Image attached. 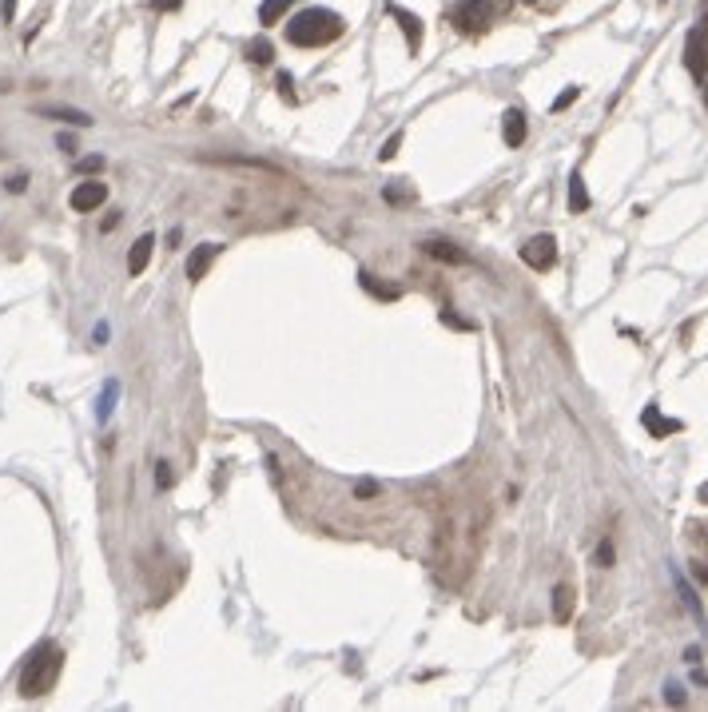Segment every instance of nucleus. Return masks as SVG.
I'll return each instance as SVG.
<instances>
[{
    "label": "nucleus",
    "mask_w": 708,
    "mask_h": 712,
    "mask_svg": "<svg viewBox=\"0 0 708 712\" xmlns=\"http://www.w3.org/2000/svg\"><path fill=\"white\" fill-rule=\"evenodd\" d=\"M685 64H689L693 76H705L708 72V40L701 28H693L689 40H685Z\"/></svg>",
    "instance_id": "obj_5"
},
{
    "label": "nucleus",
    "mask_w": 708,
    "mask_h": 712,
    "mask_svg": "<svg viewBox=\"0 0 708 712\" xmlns=\"http://www.w3.org/2000/svg\"><path fill=\"white\" fill-rule=\"evenodd\" d=\"M390 16L402 24V36H406V44L418 52V48H422V20H418L414 12H406V8H398V4L390 8Z\"/></svg>",
    "instance_id": "obj_9"
},
{
    "label": "nucleus",
    "mask_w": 708,
    "mask_h": 712,
    "mask_svg": "<svg viewBox=\"0 0 708 712\" xmlns=\"http://www.w3.org/2000/svg\"><path fill=\"white\" fill-rule=\"evenodd\" d=\"M522 259H526V267H533V271H549V267L557 263V239H553V235H533V239H526V247H522Z\"/></svg>",
    "instance_id": "obj_3"
},
{
    "label": "nucleus",
    "mask_w": 708,
    "mask_h": 712,
    "mask_svg": "<svg viewBox=\"0 0 708 712\" xmlns=\"http://www.w3.org/2000/svg\"><path fill=\"white\" fill-rule=\"evenodd\" d=\"M422 251H426L430 259H442V263H466V255H462L454 243H442V239H426Z\"/></svg>",
    "instance_id": "obj_12"
},
{
    "label": "nucleus",
    "mask_w": 708,
    "mask_h": 712,
    "mask_svg": "<svg viewBox=\"0 0 708 712\" xmlns=\"http://www.w3.org/2000/svg\"><path fill=\"white\" fill-rule=\"evenodd\" d=\"M179 4H183V0H152V8H160V12H176Z\"/></svg>",
    "instance_id": "obj_29"
},
{
    "label": "nucleus",
    "mask_w": 708,
    "mask_h": 712,
    "mask_svg": "<svg viewBox=\"0 0 708 712\" xmlns=\"http://www.w3.org/2000/svg\"><path fill=\"white\" fill-rule=\"evenodd\" d=\"M152 251H156V235H140L132 243V255H128V275H144L148 263H152Z\"/></svg>",
    "instance_id": "obj_8"
},
{
    "label": "nucleus",
    "mask_w": 708,
    "mask_h": 712,
    "mask_svg": "<svg viewBox=\"0 0 708 712\" xmlns=\"http://www.w3.org/2000/svg\"><path fill=\"white\" fill-rule=\"evenodd\" d=\"M24 183H28L24 176H12L8 179V191H12V195H20V191H24Z\"/></svg>",
    "instance_id": "obj_30"
},
{
    "label": "nucleus",
    "mask_w": 708,
    "mask_h": 712,
    "mask_svg": "<svg viewBox=\"0 0 708 712\" xmlns=\"http://www.w3.org/2000/svg\"><path fill=\"white\" fill-rule=\"evenodd\" d=\"M697 577H701V581H708V569H701V565H697Z\"/></svg>",
    "instance_id": "obj_31"
},
{
    "label": "nucleus",
    "mask_w": 708,
    "mask_h": 712,
    "mask_svg": "<svg viewBox=\"0 0 708 712\" xmlns=\"http://www.w3.org/2000/svg\"><path fill=\"white\" fill-rule=\"evenodd\" d=\"M156 486H160V490H172V466H168V462L156 466Z\"/></svg>",
    "instance_id": "obj_24"
},
{
    "label": "nucleus",
    "mask_w": 708,
    "mask_h": 712,
    "mask_svg": "<svg viewBox=\"0 0 708 712\" xmlns=\"http://www.w3.org/2000/svg\"><path fill=\"white\" fill-rule=\"evenodd\" d=\"M358 283H362V287H366V291H370L374 299H386V303H394V299L402 295L398 287H386V283H378V279H374V275H366V271L358 275Z\"/></svg>",
    "instance_id": "obj_15"
},
{
    "label": "nucleus",
    "mask_w": 708,
    "mask_h": 712,
    "mask_svg": "<svg viewBox=\"0 0 708 712\" xmlns=\"http://www.w3.org/2000/svg\"><path fill=\"white\" fill-rule=\"evenodd\" d=\"M569 613H573V585L561 581V585L553 589V617H557V621H569Z\"/></svg>",
    "instance_id": "obj_13"
},
{
    "label": "nucleus",
    "mask_w": 708,
    "mask_h": 712,
    "mask_svg": "<svg viewBox=\"0 0 708 712\" xmlns=\"http://www.w3.org/2000/svg\"><path fill=\"white\" fill-rule=\"evenodd\" d=\"M354 498H362V502H370V498H378V482H370V478H362V482L354 486Z\"/></svg>",
    "instance_id": "obj_21"
},
{
    "label": "nucleus",
    "mask_w": 708,
    "mask_h": 712,
    "mask_svg": "<svg viewBox=\"0 0 708 712\" xmlns=\"http://www.w3.org/2000/svg\"><path fill=\"white\" fill-rule=\"evenodd\" d=\"M60 673H64V649L52 645V641L36 645V649L28 653V661H24V673H20V697H24V701L48 697V693L56 689Z\"/></svg>",
    "instance_id": "obj_1"
},
{
    "label": "nucleus",
    "mask_w": 708,
    "mask_h": 712,
    "mask_svg": "<svg viewBox=\"0 0 708 712\" xmlns=\"http://www.w3.org/2000/svg\"><path fill=\"white\" fill-rule=\"evenodd\" d=\"M215 255H219V243H199V247L191 251V259H187V279H191V283H199V279L211 271Z\"/></svg>",
    "instance_id": "obj_7"
},
{
    "label": "nucleus",
    "mask_w": 708,
    "mask_h": 712,
    "mask_svg": "<svg viewBox=\"0 0 708 712\" xmlns=\"http://www.w3.org/2000/svg\"><path fill=\"white\" fill-rule=\"evenodd\" d=\"M44 120H60V124H76V128H88L92 124V116L88 112H80V108H52V104H44V108H36Z\"/></svg>",
    "instance_id": "obj_10"
},
{
    "label": "nucleus",
    "mask_w": 708,
    "mask_h": 712,
    "mask_svg": "<svg viewBox=\"0 0 708 712\" xmlns=\"http://www.w3.org/2000/svg\"><path fill=\"white\" fill-rule=\"evenodd\" d=\"M343 16L339 12H331V8H303L299 16H291L287 20V40L291 44H299V48H319V44H331V40H339L343 36Z\"/></svg>",
    "instance_id": "obj_2"
},
{
    "label": "nucleus",
    "mask_w": 708,
    "mask_h": 712,
    "mask_svg": "<svg viewBox=\"0 0 708 712\" xmlns=\"http://www.w3.org/2000/svg\"><path fill=\"white\" fill-rule=\"evenodd\" d=\"M673 581H677V593H681V601H685V605H689V613H693V617H697V621H705V609H701V601H697V597H693V589H689V581H685V577H681V573H673Z\"/></svg>",
    "instance_id": "obj_19"
},
{
    "label": "nucleus",
    "mask_w": 708,
    "mask_h": 712,
    "mask_svg": "<svg viewBox=\"0 0 708 712\" xmlns=\"http://www.w3.org/2000/svg\"><path fill=\"white\" fill-rule=\"evenodd\" d=\"M247 52H251V60H255V64H271V60H275V56H271V44H267V40H255V44H251Z\"/></svg>",
    "instance_id": "obj_20"
},
{
    "label": "nucleus",
    "mask_w": 708,
    "mask_h": 712,
    "mask_svg": "<svg viewBox=\"0 0 708 712\" xmlns=\"http://www.w3.org/2000/svg\"><path fill=\"white\" fill-rule=\"evenodd\" d=\"M645 426H649L657 438H661V434H673V430H681V422H673V418H661V414H657V406H649V410H645Z\"/></svg>",
    "instance_id": "obj_17"
},
{
    "label": "nucleus",
    "mask_w": 708,
    "mask_h": 712,
    "mask_svg": "<svg viewBox=\"0 0 708 712\" xmlns=\"http://www.w3.org/2000/svg\"><path fill=\"white\" fill-rule=\"evenodd\" d=\"M486 16H490V0H462V4L454 8V24H458V28H466V32L482 28V24H486Z\"/></svg>",
    "instance_id": "obj_6"
},
{
    "label": "nucleus",
    "mask_w": 708,
    "mask_h": 712,
    "mask_svg": "<svg viewBox=\"0 0 708 712\" xmlns=\"http://www.w3.org/2000/svg\"><path fill=\"white\" fill-rule=\"evenodd\" d=\"M116 394H120V386H116V382H104V394H100V406H96V418H100V422L112 418V410H116Z\"/></svg>",
    "instance_id": "obj_18"
},
{
    "label": "nucleus",
    "mask_w": 708,
    "mask_h": 712,
    "mask_svg": "<svg viewBox=\"0 0 708 712\" xmlns=\"http://www.w3.org/2000/svg\"><path fill=\"white\" fill-rule=\"evenodd\" d=\"M76 172H104V156H84L76 164Z\"/></svg>",
    "instance_id": "obj_23"
},
{
    "label": "nucleus",
    "mask_w": 708,
    "mask_h": 712,
    "mask_svg": "<svg viewBox=\"0 0 708 712\" xmlns=\"http://www.w3.org/2000/svg\"><path fill=\"white\" fill-rule=\"evenodd\" d=\"M597 561H601V565H613V545H609V541H601V549H597Z\"/></svg>",
    "instance_id": "obj_28"
},
{
    "label": "nucleus",
    "mask_w": 708,
    "mask_h": 712,
    "mask_svg": "<svg viewBox=\"0 0 708 712\" xmlns=\"http://www.w3.org/2000/svg\"><path fill=\"white\" fill-rule=\"evenodd\" d=\"M705 40H708V36H705Z\"/></svg>",
    "instance_id": "obj_33"
},
{
    "label": "nucleus",
    "mask_w": 708,
    "mask_h": 712,
    "mask_svg": "<svg viewBox=\"0 0 708 712\" xmlns=\"http://www.w3.org/2000/svg\"><path fill=\"white\" fill-rule=\"evenodd\" d=\"M569 207L573 211H589V191H585V179L577 176H569Z\"/></svg>",
    "instance_id": "obj_16"
},
{
    "label": "nucleus",
    "mask_w": 708,
    "mask_h": 712,
    "mask_svg": "<svg viewBox=\"0 0 708 712\" xmlns=\"http://www.w3.org/2000/svg\"><path fill=\"white\" fill-rule=\"evenodd\" d=\"M665 701H669V705H685V693H681V685H665Z\"/></svg>",
    "instance_id": "obj_26"
},
{
    "label": "nucleus",
    "mask_w": 708,
    "mask_h": 712,
    "mask_svg": "<svg viewBox=\"0 0 708 712\" xmlns=\"http://www.w3.org/2000/svg\"><path fill=\"white\" fill-rule=\"evenodd\" d=\"M104 199H108V187H104L100 179H84V183H76L72 195H68L72 211H96Z\"/></svg>",
    "instance_id": "obj_4"
},
{
    "label": "nucleus",
    "mask_w": 708,
    "mask_h": 712,
    "mask_svg": "<svg viewBox=\"0 0 708 712\" xmlns=\"http://www.w3.org/2000/svg\"><path fill=\"white\" fill-rule=\"evenodd\" d=\"M291 4H295V0H263V4H259V24H279Z\"/></svg>",
    "instance_id": "obj_14"
},
{
    "label": "nucleus",
    "mask_w": 708,
    "mask_h": 712,
    "mask_svg": "<svg viewBox=\"0 0 708 712\" xmlns=\"http://www.w3.org/2000/svg\"><path fill=\"white\" fill-rule=\"evenodd\" d=\"M701 502H708V486H701Z\"/></svg>",
    "instance_id": "obj_32"
},
{
    "label": "nucleus",
    "mask_w": 708,
    "mask_h": 712,
    "mask_svg": "<svg viewBox=\"0 0 708 712\" xmlns=\"http://www.w3.org/2000/svg\"><path fill=\"white\" fill-rule=\"evenodd\" d=\"M573 100H577V88H565V92H561V96H557V100H553V108H557V112H561V108H569V104H573Z\"/></svg>",
    "instance_id": "obj_25"
},
{
    "label": "nucleus",
    "mask_w": 708,
    "mask_h": 712,
    "mask_svg": "<svg viewBox=\"0 0 708 712\" xmlns=\"http://www.w3.org/2000/svg\"><path fill=\"white\" fill-rule=\"evenodd\" d=\"M502 120H506V124H502L506 144H510V148H522V144H526V116H522V112H506Z\"/></svg>",
    "instance_id": "obj_11"
},
{
    "label": "nucleus",
    "mask_w": 708,
    "mask_h": 712,
    "mask_svg": "<svg viewBox=\"0 0 708 712\" xmlns=\"http://www.w3.org/2000/svg\"><path fill=\"white\" fill-rule=\"evenodd\" d=\"M398 144H402V132H394L386 144H382V152H378V160H394L398 156Z\"/></svg>",
    "instance_id": "obj_22"
},
{
    "label": "nucleus",
    "mask_w": 708,
    "mask_h": 712,
    "mask_svg": "<svg viewBox=\"0 0 708 712\" xmlns=\"http://www.w3.org/2000/svg\"><path fill=\"white\" fill-rule=\"evenodd\" d=\"M442 323H450V327H458V331H470V323L458 319V315H450V311H442Z\"/></svg>",
    "instance_id": "obj_27"
}]
</instances>
